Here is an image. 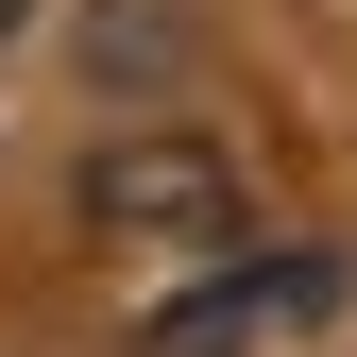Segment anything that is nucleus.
I'll return each instance as SVG.
<instances>
[{"label":"nucleus","mask_w":357,"mask_h":357,"mask_svg":"<svg viewBox=\"0 0 357 357\" xmlns=\"http://www.w3.org/2000/svg\"><path fill=\"white\" fill-rule=\"evenodd\" d=\"M85 238H119V255H204V238H238V153H204V137H119L102 170H85Z\"/></svg>","instance_id":"obj_1"},{"label":"nucleus","mask_w":357,"mask_h":357,"mask_svg":"<svg viewBox=\"0 0 357 357\" xmlns=\"http://www.w3.org/2000/svg\"><path fill=\"white\" fill-rule=\"evenodd\" d=\"M340 306V255H273V273H221V289H188L170 306V357H273V340H306Z\"/></svg>","instance_id":"obj_2"},{"label":"nucleus","mask_w":357,"mask_h":357,"mask_svg":"<svg viewBox=\"0 0 357 357\" xmlns=\"http://www.w3.org/2000/svg\"><path fill=\"white\" fill-rule=\"evenodd\" d=\"M17 17H34V0H0V34H17Z\"/></svg>","instance_id":"obj_3"}]
</instances>
